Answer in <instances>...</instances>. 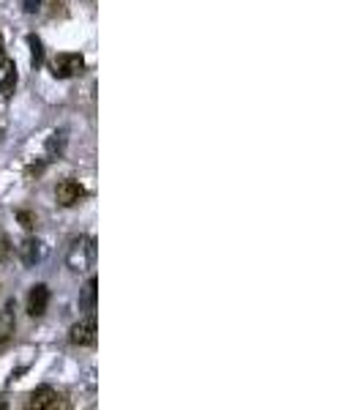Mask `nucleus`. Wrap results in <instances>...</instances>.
Returning a JSON list of instances; mask_svg holds the SVG:
<instances>
[{
    "label": "nucleus",
    "instance_id": "1",
    "mask_svg": "<svg viewBox=\"0 0 363 410\" xmlns=\"http://www.w3.org/2000/svg\"><path fill=\"white\" fill-rule=\"evenodd\" d=\"M66 263L71 271H87V268L96 263V238H77L69 247L66 254Z\"/></svg>",
    "mask_w": 363,
    "mask_h": 410
},
{
    "label": "nucleus",
    "instance_id": "2",
    "mask_svg": "<svg viewBox=\"0 0 363 410\" xmlns=\"http://www.w3.org/2000/svg\"><path fill=\"white\" fill-rule=\"evenodd\" d=\"M50 69H52V77H58V80H71V77L85 72V58L80 53H60L52 58Z\"/></svg>",
    "mask_w": 363,
    "mask_h": 410
},
{
    "label": "nucleus",
    "instance_id": "3",
    "mask_svg": "<svg viewBox=\"0 0 363 410\" xmlns=\"http://www.w3.org/2000/svg\"><path fill=\"white\" fill-rule=\"evenodd\" d=\"M85 186L80 183V180H60L58 186H55V200H58V205H63V208H71V205H80L82 200H85Z\"/></svg>",
    "mask_w": 363,
    "mask_h": 410
},
{
    "label": "nucleus",
    "instance_id": "4",
    "mask_svg": "<svg viewBox=\"0 0 363 410\" xmlns=\"http://www.w3.org/2000/svg\"><path fill=\"white\" fill-rule=\"evenodd\" d=\"M69 339L74 345H80V347H93L96 345V339H99V325H96V318L90 315L85 320L74 323L69 331Z\"/></svg>",
    "mask_w": 363,
    "mask_h": 410
},
{
    "label": "nucleus",
    "instance_id": "5",
    "mask_svg": "<svg viewBox=\"0 0 363 410\" xmlns=\"http://www.w3.org/2000/svg\"><path fill=\"white\" fill-rule=\"evenodd\" d=\"M69 402L60 396V394L50 389V386H38L33 394H31V408L38 410H58V408H66Z\"/></svg>",
    "mask_w": 363,
    "mask_h": 410
},
{
    "label": "nucleus",
    "instance_id": "6",
    "mask_svg": "<svg viewBox=\"0 0 363 410\" xmlns=\"http://www.w3.org/2000/svg\"><path fill=\"white\" fill-rule=\"evenodd\" d=\"M17 88V63L11 58H0V96L11 99Z\"/></svg>",
    "mask_w": 363,
    "mask_h": 410
},
{
    "label": "nucleus",
    "instance_id": "7",
    "mask_svg": "<svg viewBox=\"0 0 363 410\" xmlns=\"http://www.w3.org/2000/svg\"><path fill=\"white\" fill-rule=\"evenodd\" d=\"M47 306H50V290H47V285L31 287V296H28V312H31V318H41V315L47 312Z\"/></svg>",
    "mask_w": 363,
    "mask_h": 410
},
{
    "label": "nucleus",
    "instance_id": "8",
    "mask_svg": "<svg viewBox=\"0 0 363 410\" xmlns=\"http://www.w3.org/2000/svg\"><path fill=\"white\" fill-rule=\"evenodd\" d=\"M44 244L38 241V238H28L22 247H19V257H22V263L25 266H36L41 257H44Z\"/></svg>",
    "mask_w": 363,
    "mask_h": 410
},
{
    "label": "nucleus",
    "instance_id": "9",
    "mask_svg": "<svg viewBox=\"0 0 363 410\" xmlns=\"http://www.w3.org/2000/svg\"><path fill=\"white\" fill-rule=\"evenodd\" d=\"M28 47H31V66L41 69V63H44V44H41V38L28 36Z\"/></svg>",
    "mask_w": 363,
    "mask_h": 410
},
{
    "label": "nucleus",
    "instance_id": "10",
    "mask_svg": "<svg viewBox=\"0 0 363 410\" xmlns=\"http://www.w3.org/2000/svg\"><path fill=\"white\" fill-rule=\"evenodd\" d=\"M14 334V315L9 309H0V342H9Z\"/></svg>",
    "mask_w": 363,
    "mask_h": 410
},
{
    "label": "nucleus",
    "instance_id": "11",
    "mask_svg": "<svg viewBox=\"0 0 363 410\" xmlns=\"http://www.w3.org/2000/svg\"><path fill=\"white\" fill-rule=\"evenodd\" d=\"M63 145H66V131H55L50 137V143H47V151H50V156H60L63 153Z\"/></svg>",
    "mask_w": 363,
    "mask_h": 410
},
{
    "label": "nucleus",
    "instance_id": "12",
    "mask_svg": "<svg viewBox=\"0 0 363 410\" xmlns=\"http://www.w3.org/2000/svg\"><path fill=\"white\" fill-rule=\"evenodd\" d=\"M96 287H99V282H96V276L87 282V293H85V301H82V306H87L90 312L96 309Z\"/></svg>",
    "mask_w": 363,
    "mask_h": 410
},
{
    "label": "nucleus",
    "instance_id": "13",
    "mask_svg": "<svg viewBox=\"0 0 363 410\" xmlns=\"http://www.w3.org/2000/svg\"><path fill=\"white\" fill-rule=\"evenodd\" d=\"M17 219H19V222H22V227H28V230H33L36 225H38V222H36V216H33V214H28V211H19Z\"/></svg>",
    "mask_w": 363,
    "mask_h": 410
},
{
    "label": "nucleus",
    "instance_id": "14",
    "mask_svg": "<svg viewBox=\"0 0 363 410\" xmlns=\"http://www.w3.org/2000/svg\"><path fill=\"white\" fill-rule=\"evenodd\" d=\"M38 9H41V0H25V11L28 14H36Z\"/></svg>",
    "mask_w": 363,
    "mask_h": 410
},
{
    "label": "nucleus",
    "instance_id": "15",
    "mask_svg": "<svg viewBox=\"0 0 363 410\" xmlns=\"http://www.w3.org/2000/svg\"><path fill=\"white\" fill-rule=\"evenodd\" d=\"M6 252H9L6 249V238H0V257H6Z\"/></svg>",
    "mask_w": 363,
    "mask_h": 410
},
{
    "label": "nucleus",
    "instance_id": "16",
    "mask_svg": "<svg viewBox=\"0 0 363 410\" xmlns=\"http://www.w3.org/2000/svg\"><path fill=\"white\" fill-rule=\"evenodd\" d=\"M3 50H6V47H3V36H0V58H3Z\"/></svg>",
    "mask_w": 363,
    "mask_h": 410
}]
</instances>
